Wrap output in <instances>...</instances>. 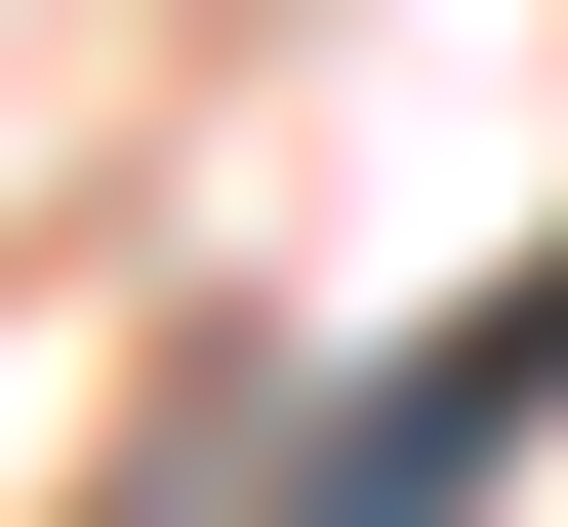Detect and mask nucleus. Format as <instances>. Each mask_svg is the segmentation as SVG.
<instances>
[{
	"label": "nucleus",
	"mask_w": 568,
	"mask_h": 527,
	"mask_svg": "<svg viewBox=\"0 0 568 527\" xmlns=\"http://www.w3.org/2000/svg\"><path fill=\"white\" fill-rule=\"evenodd\" d=\"M528 446H568V244L487 284V325H406L366 406H325V487H284V527H487V487H528Z\"/></svg>",
	"instance_id": "f257e3e1"
}]
</instances>
